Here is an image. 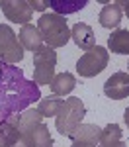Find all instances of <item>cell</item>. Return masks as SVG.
Instances as JSON below:
<instances>
[{
	"label": "cell",
	"mask_w": 129,
	"mask_h": 147,
	"mask_svg": "<svg viewBox=\"0 0 129 147\" xmlns=\"http://www.w3.org/2000/svg\"><path fill=\"white\" fill-rule=\"evenodd\" d=\"M39 98V84L23 79L22 69L0 63V122L14 114H22Z\"/></svg>",
	"instance_id": "1"
},
{
	"label": "cell",
	"mask_w": 129,
	"mask_h": 147,
	"mask_svg": "<svg viewBox=\"0 0 129 147\" xmlns=\"http://www.w3.org/2000/svg\"><path fill=\"white\" fill-rule=\"evenodd\" d=\"M37 30L43 37V43L49 45L51 49L65 47L67 41L70 39V30L67 18L59 14H43L37 20Z\"/></svg>",
	"instance_id": "2"
},
{
	"label": "cell",
	"mask_w": 129,
	"mask_h": 147,
	"mask_svg": "<svg viewBox=\"0 0 129 147\" xmlns=\"http://www.w3.org/2000/svg\"><path fill=\"white\" fill-rule=\"evenodd\" d=\"M86 116V108L82 104L80 98L76 96H70L63 102L59 114L55 116V125H57V131L61 136L69 137L78 125L82 124V118Z\"/></svg>",
	"instance_id": "3"
},
{
	"label": "cell",
	"mask_w": 129,
	"mask_h": 147,
	"mask_svg": "<svg viewBox=\"0 0 129 147\" xmlns=\"http://www.w3.org/2000/svg\"><path fill=\"white\" fill-rule=\"evenodd\" d=\"M57 53L49 45H43L33 53V82L35 84H51L55 79Z\"/></svg>",
	"instance_id": "4"
},
{
	"label": "cell",
	"mask_w": 129,
	"mask_h": 147,
	"mask_svg": "<svg viewBox=\"0 0 129 147\" xmlns=\"http://www.w3.org/2000/svg\"><path fill=\"white\" fill-rule=\"evenodd\" d=\"M108 61H110V53L108 49L102 45H96L92 47L90 51H86L84 55L78 59L76 63V73L80 77H96L100 75L106 67H108Z\"/></svg>",
	"instance_id": "5"
},
{
	"label": "cell",
	"mask_w": 129,
	"mask_h": 147,
	"mask_svg": "<svg viewBox=\"0 0 129 147\" xmlns=\"http://www.w3.org/2000/svg\"><path fill=\"white\" fill-rule=\"evenodd\" d=\"M23 59V47L8 24H0V63L16 65Z\"/></svg>",
	"instance_id": "6"
},
{
	"label": "cell",
	"mask_w": 129,
	"mask_h": 147,
	"mask_svg": "<svg viewBox=\"0 0 129 147\" xmlns=\"http://www.w3.org/2000/svg\"><path fill=\"white\" fill-rule=\"evenodd\" d=\"M0 10H2V14L10 22L22 24V26L29 24L31 22V16H33L29 0H2L0 2Z\"/></svg>",
	"instance_id": "7"
},
{
	"label": "cell",
	"mask_w": 129,
	"mask_h": 147,
	"mask_svg": "<svg viewBox=\"0 0 129 147\" xmlns=\"http://www.w3.org/2000/svg\"><path fill=\"white\" fill-rule=\"evenodd\" d=\"M104 94L112 100H123L129 96V73H114L104 82Z\"/></svg>",
	"instance_id": "8"
},
{
	"label": "cell",
	"mask_w": 129,
	"mask_h": 147,
	"mask_svg": "<svg viewBox=\"0 0 129 147\" xmlns=\"http://www.w3.org/2000/svg\"><path fill=\"white\" fill-rule=\"evenodd\" d=\"M70 37L76 43V47H80L82 51H90L92 47H96V35H94V30L88 24H82V22L74 24L72 30H70Z\"/></svg>",
	"instance_id": "9"
},
{
	"label": "cell",
	"mask_w": 129,
	"mask_h": 147,
	"mask_svg": "<svg viewBox=\"0 0 129 147\" xmlns=\"http://www.w3.org/2000/svg\"><path fill=\"white\" fill-rule=\"evenodd\" d=\"M20 43H22L23 49H27V51H37V49H41L43 47V37L39 34V30H37V26L33 24H25L22 26V30H20Z\"/></svg>",
	"instance_id": "10"
},
{
	"label": "cell",
	"mask_w": 129,
	"mask_h": 147,
	"mask_svg": "<svg viewBox=\"0 0 129 147\" xmlns=\"http://www.w3.org/2000/svg\"><path fill=\"white\" fill-rule=\"evenodd\" d=\"M100 136H102V127H98V125H94V124H80L69 137L72 141L98 145L100 143Z\"/></svg>",
	"instance_id": "11"
},
{
	"label": "cell",
	"mask_w": 129,
	"mask_h": 147,
	"mask_svg": "<svg viewBox=\"0 0 129 147\" xmlns=\"http://www.w3.org/2000/svg\"><path fill=\"white\" fill-rule=\"evenodd\" d=\"M20 114H14L8 120L0 122V147H8L20 136Z\"/></svg>",
	"instance_id": "12"
},
{
	"label": "cell",
	"mask_w": 129,
	"mask_h": 147,
	"mask_svg": "<svg viewBox=\"0 0 129 147\" xmlns=\"http://www.w3.org/2000/svg\"><path fill=\"white\" fill-rule=\"evenodd\" d=\"M121 6H119V2H110V4H106L102 12H100V26L106 28V30H112V28H117L119 22H121Z\"/></svg>",
	"instance_id": "13"
},
{
	"label": "cell",
	"mask_w": 129,
	"mask_h": 147,
	"mask_svg": "<svg viewBox=\"0 0 129 147\" xmlns=\"http://www.w3.org/2000/svg\"><path fill=\"white\" fill-rule=\"evenodd\" d=\"M49 86H51V92L55 96H67V94H70V92L74 90L76 79L70 73H59V75H55V79L51 80Z\"/></svg>",
	"instance_id": "14"
},
{
	"label": "cell",
	"mask_w": 129,
	"mask_h": 147,
	"mask_svg": "<svg viewBox=\"0 0 129 147\" xmlns=\"http://www.w3.org/2000/svg\"><path fill=\"white\" fill-rule=\"evenodd\" d=\"M96 147H127L125 141L121 139V127L117 124H108L104 129H102L100 143Z\"/></svg>",
	"instance_id": "15"
},
{
	"label": "cell",
	"mask_w": 129,
	"mask_h": 147,
	"mask_svg": "<svg viewBox=\"0 0 129 147\" xmlns=\"http://www.w3.org/2000/svg\"><path fill=\"white\" fill-rule=\"evenodd\" d=\"M39 124H43V116L37 112V108H27L20 114V134L27 136L29 131H33Z\"/></svg>",
	"instance_id": "16"
},
{
	"label": "cell",
	"mask_w": 129,
	"mask_h": 147,
	"mask_svg": "<svg viewBox=\"0 0 129 147\" xmlns=\"http://www.w3.org/2000/svg\"><path fill=\"white\" fill-rule=\"evenodd\" d=\"M108 47H110L112 53L127 55L129 53V32L127 30H116L108 37Z\"/></svg>",
	"instance_id": "17"
},
{
	"label": "cell",
	"mask_w": 129,
	"mask_h": 147,
	"mask_svg": "<svg viewBox=\"0 0 129 147\" xmlns=\"http://www.w3.org/2000/svg\"><path fill=\"white\" fill-rule=\"evenodd\" d=\"M25 137L29 141V147H53V137H51L49 127L45 124H39L33 131H29Z\"/></svg>",
	"instance_id": "18"
},
{
	"label": "cell",
	"mask_w": 129,
	"mask_h": 147,
	"mask_svg": "<svg viewBox=\"0 0 129 147\" xmlns=\"http://www.w3.org/2000/svg\"><path fill=\"white\" fill-rule=\"evenodd\" d=\"M47 4L55 10V14L59 16H67V14H72V12L82 10L88 2L86 0H47Z\"/></svg>",
	"instance_id": "19"
},
{
	"label": "cell",
	"mask_w": 129,
	"mask_h": 147,
	"mask_svg": "<svg viewBox=\"0 0 129 147\" xmlns=\"http://www.w3.org/2000/svg\"><path fill=\"white\" fill-rule=\"evenodd\" d=\"M63 102L61 100V96H47V98H43V100H39V104H37V112L41 114L43 118H49V116H57L59 110H61V106H63Z\"/></svg>",
	"instance_id": "20"
},
{
	"label": "cell",
	"mask_w": 129,
	"mask_h": 147,
	"mask_svg": "<svg viewBox=\"0 0 129 147\" xmlns=\"http://www.w3.org/2000/svg\"><path fill=\"white\" fill-rule=\"evenodd\" d=\"M8 147H29V141H27V137H25V136H22V134H20V136L16 137V139H14Z\"/></svg>",
	"instance_id": "21"
},
{
	"label": "cell",
	"mask_w": 129,
	"mask_h": 147,
	"mask_svg": "<svg viewBox=\"0 0 129 147\" xmlns=\"http://www.w3.org/2000/svg\"><path fill=\"white\" fill-rule=\"evenodd\" d=\"M29 6H31V10L43 12V10H45V6H49V4H47V0H45V2H39V0H29Z\"/></svg>",
	"instance_id": "22"
},
{
	"label": "cell",
	"mask_w": 129,
	"mask_h": 147,
	"mask_svg": "<svg viewBox=\"0 0 129 147\" xmlns=\"http://www.w3.org/2000/svg\"><path fill=\"white\" fill-rule=\"evenodd\" d=\"M70 147H96V145H90V143H80V141H72Z\"/></svg>",
	"instance_id": "23"
},
{
	"label": "cell",
	"mask_w": 129,
	"mask_h": 147,
	"mask_svg": "<svg viewBox=\"0 0 129 147\" xmlns=\"http://www.w3.org/2000/svg\"><path fill=\"white\" fill-rule=\"evenodd\" d=\"M119 6H123V10H125V14H127V18H129V0L127 2H119Z\"/></svg>",
	"instance_id": "24"
},
{
	"label": "cell",
	"mask_w": 129,
	"mask_h": 147,
	"mask_svg": "<svg viewBox=\"0 0 129 147\" xmlns=\"http://www.w3.org/2000/svg\"><path fill=\"white\" fill-rule=\"evenodd\" d=\"M123 120H125V124H127V127H129V108L125 110V114H123Z\"/></svg>",
	"instance_id": "25"
}]
</instances>
